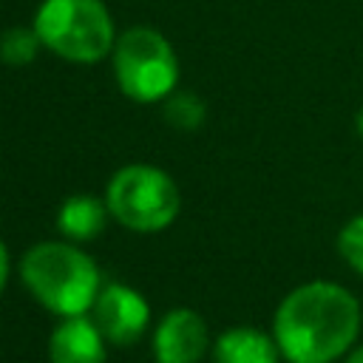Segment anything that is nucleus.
Masks as SVG:
<instances>
[{
	"label": "nucleus",
	"mask_w": 363,
	"mask_h": 363,
	"mask_svg": "<svg viewBox=\"0 0 363 363\" xmlns=\"http://www.w3.org/2000/svg\"><path fill=\"white\" fill-rule=\"evenodd\" d=\"M40 48H43V40L34 31V26H11L0 34V60L11 68H23L34 62Z\"/></svg>",
	"instance_id": "11"
},
{
	"label": "nucleus",
	"mask_w": 363,
	"mask_h": 363,
	"mask_svg": "<svg viewBox=\"0 0 363 363\" xmlns=\"http://www.w3.org/2000/svg\"><path fill=\"white\" fill-rule=\"evenodd\" d=\"M363 312L337 281H306L289 289L275 315L272 337L286 363H335L354 349Z\"/></svg>",
	"instance_id": "1"
},
{
	"label": "nucleus",
	"mask_w": 363,
	"mask_h": 363,
	"mask_svg": "<svg viewBox=\"0 0 363 363\" xmlns=\"http://www.w3.org/2000/svg\"><path fill=\"white\" fill-rule=\"evenodd\" d=\"M343 363H363V343H360V346H354V349L343 357Z\"/></svg>",
	"instance_id": "15"
},
{
	"label": "nucleus",
	"mask_w": 363,
	"mask_h": 363,
	"mask_svg": "<svg viewBox=\"0 0 363 363\" xmlns=\"http://www.w3.org/2000/svg\"><path fill=\"white\" fill-rule=\"evenodd\" d=\"M91 318L108 343L128 346L145 335L150 323V306L145 295L128 284H102L91 306Z\"/></svg>",
	"instance_id": "6"
},
{
	"label": "nucleus",
	"mask_w": 363,
	"mask_h": 363,
	"mask_svg": "<svg viewBox=\"0 0 363 363\" xmlns=\"http://www.w3.org/2000/svg\"><path fill=\"white\" fill-rule=\"evenodd\" d=\"M105 335L88 315L62 318L48 337L51 363H105Z\"/></svg>",
	"instance_id": "8"
},
{
	"label": "nucleus",
	"mask_w": 363,
	"mask_h": 363,
	"mask_svg": "<svg viewBox=\"0 0 363 363\" xmlns=\"http://www.w3.org/2000/svg\"><path fill=\"white\" fill-rule=\"evenodd\" d=\"M354 130H357V136L363 139V105H360L357 113H354Z\"/></svg>",
	"instance_id": "16"
},
{
	"label": "nucleus",
	"mask_w": 363,
	"mask_h": 363,
	"mask_svg": "<svg viewBox=\"0 0 363 363\" xmlns=\"http://www.w3.org/2000/svg\"><path fill=\"white\" fill-rule=\"evenodd\" d=\"M210 346V332L196 309L176 306L153 329L156 363H199Z\"/></svg>",
	"instance_id": "7"
},
{
	"label": "nucleus",
	"mask_w": 363,
	"mask_h": 363,
	"mask_svg": "<svg viewBox=\"0 0 363 363\" xmlns=\"http://www.w3.org/2000/svg\"><path fill=\"white\" fill-rule=\"evenodd\" d=\"M20 278L31 298L60 318L88 315L102 289L96 261L74 241H40L28 247L20 261Z\"/></svg>",
	"instance_id": "2"
},
{
	"label": "nucleus",
	"mask_w": 363,
	"mask_h": 363,
	"mask_svg": "<svg viewBox=\"0 0 363 363\" xmlns=\"http://www.w3.org/2000/svg\"><path fill=\"white\" fill-rule=\"evenodd\" d=\"M43 45L77 65L105 60L116 45V28L102 0H43L34 11Z\"/></svg>",
	"instance_id": "3"
},
{
	"label": "nucleus",
	"mask_w": 363,
	"mask_h": 363,
	"mask_svg": "<svg viewBox=\"0 0 363 363\" xmlns=\"http://www.w3.org/2000/svg\"><path fill=\"white\" fill-rule=\"evenodd\" d=\"M216 363H278L281 349L272 335L255 326H233L216 337Z\"/></svg>",
	"instance_id": "9"
},
{
	"label": "nucleus",
	"mask_w": 363,
	"mask_h": 363,
	"mask_svg": "<svg viewBox=\"0 0 363 363\" xmlns=\"http://www.w3.org/2000/svg\"><path fill=\"white\" fill-rule=\"evenodd\" d=\"M108 204L105 199H96V196H88V193H77V196H68L60 210H57V230L65 241H91L96 238L105 224H108Z\"/></svg>",
	"instance_id": "10"
},
{
	"label": "nucleus",
	"mask_w": 363,
	"mask_h": 363,
	"mask_svg": "<svg viewBox=\"0 0 363 363\" xmlns=\"http://www.w3.org/2000/svg\"><path fill=\"white\" fill-rule=\"evenodd\" d=\"M335 247H337V255L346 261V267L363 278V213L343 221V227L337 230Z\"/></svg>",
	"instance_id": "13"
},
{
	"label": "nucleus",
	"mask_w": 363,
	"mask_h": 363,
	"mask_svg": "<svg viewBox=\"0 0 363 363\" xmlns=\"http://www.w3.org/2000/svg\"><path fill=\"white\" fill-rule=\"evenodd\" d=\"M9 269H11V261H9V250H6V244L0 241V292L6 289V281H9Z\"/></svg>",
	"instance_id": "14"
},
{
	"label": "nucleus",
	"mask_w": 363,
	"mask_h": 363,
	"mask_svg": "<svg viewBox=\"0 0 363 363\" xmlns=\"http://www.w3.org/2000/svg\"><path fill=\"white\" fill-rule=\"evenodd\" d=\"M119 91L142 105L167 99L179 85V57L164 34L133 26L116 37L111 51Z\"/></svg>",
	"instance_id": "5"
},
{
	"label": "nucleus",
	"mask_w": 363,
	"mask_h": 363,
	"mask_svg": "<svg viewBox=\"0 0 363 363\" xmlns=\"http://www.w3.org/2000/svg\"><path fill=\"white\" fill-rule=\"evenodd\" d=\"M105 204L125 230L133 233H162L167 230L179 210L182 193L170 173L156 164H125L119 167L108 187Z\"/></svg>",
	"instance_id": "4"
},
{
	"label": "nucleus",
	"mask_w": 363,
	"mask_h": 363,
	"mask_svg": "<svg viewBox=\"0 0 363 363\" xmlns=\"http://www.w3.org/2000/svg\"><path fill=\"white\" fill-rule=\"evenodd\" d=\"M207 116L204 102L190 91H173L164 99V119L179 130H196Z\"/></svg>",
	"instance_id": "12"
}]
</instances>
